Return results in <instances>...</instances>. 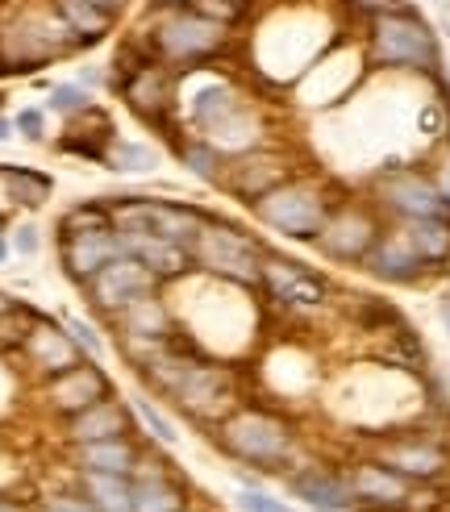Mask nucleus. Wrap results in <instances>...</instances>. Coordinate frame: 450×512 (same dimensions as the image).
I'll return each instance as SVG.
<instances>
[{
	"instance_id": "38",
	"label": "nucleus",
	"mask_w": 450,
	"mask_h": 512,
	"mask_svg": "<svg viewBox=\"0 0 450 512\" xmlns=\"http://www.w3.org/2000/svg\"><path fill=\"white\" fill-rule=\"evenodd\" d=\"M238 504H242V512H288V504L271 500V496H263V492H242Z\"/></svg>"
},
{
	"instance_id": "45",
	"label": "nucleus",
	"mask_w": 450,
	"mask_h": 512,
	"mask_svg": "<svg viewBox=\"0 0 450 512\" xmlns=\"http://www.w3.org/2000/svg\"><path fill=\"white\" fill-rule=\"evenodd\" d=\"M442 321H446V334H450V304H446V309H442Z\"/></svg>"
},
{
	"instance_id": "10",
	"label": "nucleus",
	"mask_w": 450,
	"mask_h": 512,
	"mask_svg": "<svg viewBox=\"0 0 450 512\" xmlns=\"http://www.w3.org/2000/svg\"><path fill=\"white\" fill-rule=\"evenodd\" d=\"M380 234L384 229L371 209H363V204H338V209H330V217H325L321 234L313 242L334 263H363L371 246L380 242Z\"/></svg>"
},
{
	"instance_id": "24",
	"label": "nucleus",
	"mask_w": 450,
	"mask_h": 512,
	"mask_svg": "<svg viewBox=\"0 0 450 512\" xmlns=\"http://www.w3.org/2000/svg\"><path fill=\"white\" fill-rule=\"evenodd\" d=\"M50 5H55L59 17L71 25V34L80 38V46H96L100 38H109L113 25L121 21L109 9H100L96 0H50Z\"/></svg>"
},
{
	"instance_id": "7",
	"label": "nucleus",
	"mask_w": 450,
	"mask_h": 512,
	"mask_svg": "<svg viewBox=\"0 0 450 512\" xmlns=\"http://www.w3.org/2000/svg\"><path fill=\"white\" fill-rule=\"evenodd\" d=\"M330 196H325L321 184L313 179H284L280 188H271L267 196L255 200V217L275 229L284 238H296V242H313L321 234L325 217H330Z\"/></svg>"
},
{
	"instance_id": "33",
	"label": "nucleus",
	"mask_w": 450,
	"mask_h": 512,
	"mask_svg": "<svg viewBox=\"0 0 450 512\" xmlns=\"http://www.w3.org/2000/svg\"><path fill=\"white\" fill-rule=\"evenodd\" d=\"M113 225V213H109V204H75V209L63 213L59 221V234H84V229H105Z\"/></svg>"
},
{
	"instance_id": "39",
	"label": "nucleus",
	"mask_w": 450,
	"mask_h": 512,
	"mask_svg": "<svg viewBox=\"0 0 450 512\" xmlns=\"http://www.w3.org/2000/svg\"><path fill=\"white\" fill-rule=\"evenodd\" d=\"M42 512H96L92 500H80V496H55Z\"/></svg>"
},
{
	"instance_id": "9",
	"label": "nucleus",
	"mask_w": 450,
	"mask_h": 512,
	"mask_svg": "<svg viewBox=\"0 0 450 512\" xmlns=\"http://www.w3.org/2000/svg\"><path fill=\"white\" fill-rule=\"evenodd\" d=\"M259 288L288 313H317V309H325V300H330V284H325L317 271H309L305 263L284 259V254H263Z\"/></svg>"
},
{
	"instance_id": "32",
	"label": "nucleus",
	"mask_w": 450,
	"mask_h": 512,
	"mask_svg": "<svg viewBox=\"0 0 450 512\" xmlns=\"http://www.w3.org/2000/svg\"><path fill=\"white\" fill-rule=\"evenodd\" d=\"M105 163H109L113 171H134V175H142V171H155V167H159V150L146 146V142H109Z\"/></svg>"
},
{
	"instance_id": "6",
	"label": "nucleus",
	"mask_w": 450,
	"mask_h": 512,
	"mask_svg": "<svg viewBox=\"0 0 450 512\" xmlns=\"http://www.w3.org/2000/svg\"><path fill=\"white\" fill-rule=\"evenodd\" d=\"M192 263L200 271H209L217 279H230V284L255 288L263 275V250L259 242L242 234L230 221H200L196 238H192Z\"/></svg>"
},
{
	"instance_id": "36",
	"label": "nucleus",
	"mask_w": 450,
	"mask_h": 512,
	"mask_svg": "<svg viewBox=\"0 0 450 512\" xmlns=\"http://www.w3.org/2000/svg\"><path fill=\"white\" fill-rule=\"evenodd\" d=\"M13 125H17V130H21L25 138H30V142H42V138H46V121H42V109H21Z\"/></svg>"
},
{
	"instance_id": "8",
	"label": "nucleus",
	"mask_w": 450,
	"mask_h": 512,
	"mask_svg": "<svg viewBox=\"0 0 450 512\" xmlns=\"http://www.w3.org/2000/svg\"><path fill=\"white\" fill-rule=\"evenodd\" d=\"M113 213V229L117 234H146V238H163V242H180L192 246L200 217L188 204H175V200H146V196H130L121 204H109Z\"/></svg>"
},
{
	"instance_id": "46",
	"label": "nucleus",
	"mask_w": 450,
	"mask_h": 512,
	"mask_svg": "<svg viewBox=\"0 0 450 512\" xmlns=\"http://www.w3.org/2000/svg\"><path fill=\"white\" fill-rule=\"evenodd\" d=\"M5 254H9V246H5V238H0V263H5Z\"/></svg>"
},
{
	"instance_id": "40",
	"label": "nucleus",
	"mask_w": 450,
	"mask_h": 512,
	"mask_svg": "<svg viewBox=\"0 0 450 512\" xmlns=\"http://www.w3.org/2000/svg\"><path fill=\"white\" fill-rule=\"evenodd\" d=\"M350 9H359V13H367V17H375V13H392V9H405V0H346Z\"/></svg>"
},
{
	"instance_id": "37",
	"label": "nucleus",
	"mask_w": 450,
	"mask_h": 512,
	"mask_svg": "<svg viewBox=\"0 0 450 512\" xmlns=\"http://www.w3.org/2000/svg\"><path fill=\"white\" fill-rule=\"evenodd\" d=\"M67 329H71V338H75V342H80L84 350H92V354H100V350H105V342H100V338H96V329H92L88 321H80V317H71V321H67Z\"/></svg>"
},
{
	"instance_id": "29",
	"label": "nucleus",
	"mask_w": 450,
	"mask_h": 512,
	"mask_svg": "<svg viewBox=\"0 0 450 512\" xmlns=\"http://www.w3.org/2000/svg\"><path fill=\"white\" fill-rule=\"evenodd\" d=\"M84 488H88V500L96 504V512H134V483H130V475L84 471Z\"/></svg>"
},
{
	"instance_id": "26",
	"label": "nucleus",
	"mask_w": 450,
	"mask_h": 512,
	"mask_svg": "<svg viewBox=\"0 0 450 512\" xmlns=\"http://www.w3.org/2000/svg\"><path fill=\"white\" fill-rule=\"evenodd\" d=\"M80 467L100 475H134L138 450L130 438H105V442H84L80 446Z\"/></svg>"
},
{
	"instance_id": "17",
	"label": "nucleus",
	"mask_w": 450,
	"mask_h": 512,
	"mask_svg": "<svg viewBox=\"0 0 450 512\" xmlns=\"http://www.w3.org/2000/svg\"><path fill=\"white\" fill-rule=\"evenodd\" d=\"M113 321L121 325V338L134 346L138 358L155 354L159 346L171 342V317H167V304H163L159 292H150V296H142L134 304H125V309Z\"/></svg>"
},
{
	"instance_id": "30",
	"label": "nucleus",
	"mask_w": 450,
	"mask_h": 512,
	"mask_svg": "<svg viewBox=\"0 0 450 512\" xmlns=\"http://www.w3.org/2000/svg\"><path fill=\"white\" fill-rule=\"evenodd\" d=\"M0 188L13 204H25V209H38V204L50 200V179L42 171L30 167H13V163H0Z\"/></svg>"
},
{
	"instance_id": "47",
	"label": "nucleus",
	"mask_w": 450,
	"mask_h": 512,
	"mask_svg": "<svg viewBox=\"0 0 450 512\" xmlns=\"http://www.w3.org/2000/svg\"><path fill=\"white\" fill-rule=\"evenodd\" d=\"M446 196H450V179H446Z\"/></svg>"
},
{
	"instance_id": "3",
	"label": "nucleus",
	"mask_w": 450,
	"mask_h": 512,
	"mask_svg": "<svg viewBox=\"0 0 450 512\" xmlns=\"http://www.w3.org/2000/svg\"><path fill=\"white\" fill-rule=\"evenodd\" d=\"M71 50H80V38L71 34V25L59 17L50 0L17 5L0 17V67L34 71L59 55H71Z\"/></svg>"
},
{
	"instance_id": "14",
	"label": "nucleus",
	"mask_w": 450,
	"mask_h": 512,
	"mask_svg": "<svg viewBox=\"0 0 450 512\" xmlns=\"http://www.w3.org/2000/svg\"><path fill=\"white\" fill-rule=\"evenodd\" d=\"M121 254H125V246H121V234L113 225L84 229V234H63V242H59L63 271L75 279V284H88L100 267H109L113 259H121Z\"/></svg>"
},
{
	"instance_id": "11",
	"label": "nucleus",
	"mask_w": 450,
	"mask_h": 512,
	"mask_svg": "<svg viewBox=\"0 0 450 512\" xmlns=\"http://www.w3.org/2000/svg\"><path fill=\"white\" fill-rule=\"evenodd\" d=\"M175 75L180 71H171L159 59H142L134 67H125L121 71V96H125V105H130V113L142 117L146 125L167 121L175 100H180L175 96Z\"/></svg>"
},
{
	"instance_id": "42",
	"label": "nucleus",
	"mask_w": 450,
	"mask_h": 512,
	"mask_svg": "<svg viewBox=\"0 0 450 512\" xmlns=\"http://www.w3.org/2000/svg\"><path fill=\"white\" fill-rule=\"evenodd\" d=\"M96 5H100V9H109L113 17H121L125 9H130V5H134V0H96Z\"/></svg>"
},
{
	"instance_id": "44",
	"label": "nucleus",
	"mask_w": 450,
	"mask_h": 512,
	"mask_svg": "<svg viewBox=\"0 0 450 512\" xmlns=\"http://www.w3.org/2000/svg\"><path fill=\"white\" fill-rule=\"evenodd\" d=\"M155 5H192V0H155Z\"/></svg>"
},
{
	"instance_id": "15",
	"label": "nucleus",
	"mask_w": 450,
	"mask_h": 512,
	"mask_svg": "<svg viewBox=\"0 0 450 512\" xmlns=\"http://www.w3.org/2000/svg\"><path fill=\"white\" fill-rule=\"evenodd\" d=\"M21 350L25 358H30V367L46 379H55L63 371H71L75 363H80V342L71 338L67 325H55V321H34L25 325V338H21Z\"/></svg>"
},
{
	"instance_id": "35",
	"label": "nucleus",
	"mask_w": 450,
	"mask_h": 512,
	"mask_svg": "<svg viewBox=\"0 0 450 512\" xmlns=\"http://www.w3.org/2000/svg\"><path fill=\"white\" fill-rule=\"evenodd\" d=\"M134 413H138V417L146 421V429L155 433V438H159L163 446H175V442H180V433H175V425H171V421H167V417H163L159 408L150 404L146 396H138V400H134Z\"/></svg>"
},
{
	"instance_id": "31",
	"label": "nucleus",
	"mask_w": 450,
	"mask_h": 512,
	"mask_svg": "<svg viewBox=\"0 0 450 512\" xmlns=\"http://www.w3.org/2000/svg\"><path fill=\"white\" fill-rule=\"evenodd\" d=\"M180 163L205 184H221L225 179V155L209 138H180Z\"/></svg>"
},
{
	"instance_id": "25",
	"label": "nucleus",
	"mask_w": 450,
	"mask_h": 512,
	"mask_svg": "<svg viewBox=\"0 0 450 512\" xmlns=\"http://www.w3.org/2000/svg\"><path fill=\"white\" fill-rule=\"evenodd\" d=\"M350 492L371 504H400V500H409V479L396 475L384 463H367V467H355V475H350Z\"/></svg>"
},
{
	"instance_id": "48",
	"label": "nucleus",
	"mask_w": 450,
	"mask_h": 512,
	"mask_svg": "<svg viewBox=\"0 0 450 512\" xmlns=\"http://www.w3.org/2000/svg\"><path fill=\"white\" fill-rule=\"evenodd\" d=\"M180 512H184V508H180Z\"/></svg>"
},
{
	"instance_id": "20",
	"label": "nucleus",
	"mask_w": 450,
	"mask_h": 512,
	"mask_svg": "<svg viewBox=\"0 0 450 512\" xmlns=\"http://www.w3.org/2000/svg\"><path fill=\"white\" fill-rule=\"evenodd\" d=\"M121 246L125 254H134V259L167 284V279H180L188 275L196 263H192V246H180V242H163V238H146V234H121Z\"/></svg>"
},
{
	"instance_id": "13",
	"label": "nucleus",
	"mask_w": 450,
	"mask_h": 512,
	"mask_svg": "<svg viewBox=\"0 0 450 512\" xmlns=\"http://www.w3.org/2000/svg\"><path fill=\"white\" fill-rule=\"evenodd\" d=\"M380 200L396 217L405 221H417V217H450V196L446 188H438L430 175L421 171H388L380 175V184H375Z\"/></svg>"
},
{
	"instance_id": "4",
	"label": "nucleus",
	"mask_w": 450,
	"mask_h": 512,
	"mask_svg": "<svg viewBox=\"0 0 450 512\" xmlns=\"http://www.w3.org/2000/svg\"><path fill=\"white\" fill-rule=\"evenodd\" d=\"M367 59L375 67L392 71H438L442 67V46L434 25L417 9H392L367 17Z\"/></svg>"
},
{
	"instance_id": "19",
	"label": "nucleus",
	"mask_w": 450,
	"mask_h": 512,
	"mask_svg": "<svg viewBox=\"0 0 450 512\" xmlns=\"http://www.w3.org/2000/svg\"><path fill=\"white\" fill-rule=\"evenodd\" d=\"M363 263H367V271L375 279H384V284H413V279L425 271L421 254L405 238V229H396V234H380V242L371 246V254Z\"/></svg>"
},
{
	"instance_id": "41",
	"label": "nucleus",
	"mask_w": 450,
	"mask_h": 512,
	"mask_svg": "<svg viewBox=\"0 0 450 512\" xmlns=\"http://www.w3.org/2000/svg\"><path fill=\"white\" fill-rule=\"evenodd\" d=\"M13 246H17L21 254H38V229H34V225L13 229Z\"/></svg>"
},
{
	"instance_id": "27",
	"label": "nucleus",
	"mask_w": 450,
	"mask_h": 512,
	"mask_svg": "<svg viewBox=\"0 0 450 512\" xmlns=\"http://www.w3.org/2000/svg\"><path fill=\"white\" fill-rule=\"evenodd\" d=\"M405 238L421 254L425 267H442L450 263V217H417L405 221Z\"/></svg>"
},
{
	"instance_id": "5",
	"label": "nucleus",
	"mask_w": 450,
	"mask_h": 512,
	"mask_svg": "<svg viewBox=\"0 0 450 512\" xmlns=\"http://www.w3.org/2000/svg\"><path fill=\"white\" fill-rule=\"evenodd\" d=\"M217 442L221 450L250 467H284L292 458L296 433L284 417L267 413V408H234L225 421H217Z\"/></svg>"
},
{
	"instance_id": "43",
	"label": "nucleus",
	"mask_w": 450,
	"mask_h": 512,
	"mask_svg": "<svg viewBox=\"0 0 450 512\" xmlns=\"http://www.w3.org/2000/svg\"><path fill=\"white\" fill-rule=\"evenodd\" d=\"M9 130H13V125H9L5 117H0V142H5V138H9Z\"/></svg>"
},
{
	"instance_id": "18",
	"label": "nucleus",
	"mask_w": 450,
	"mask_h": 512,
	"mask_svg": "<svg viewBox=\"0 0 450 512\" xmlns=\"http://www.w3.org/2000/svg\"><path fill=\"white\" fill-rule=\"evenodd\" d=\"M105 396H113V388H109L105 371L92 367V363H75L71 371L46 379V404L55 408V413H63V417L84 413V408H92L96 400H105Z\"/></svg>"
},
{
	"instance_id": "28",
	"label": "nucleus",
	"mask_w": 450,
	"mask_h": 512,
	"mask_svg": "<svg viewBox=\"0 0 450 512\" xmlns=\"http://www.w3.org/2000/svg\"><path fill=\"white\" fill-rule=\"evenodd\" d=\"M134 512H180L184 496L167 479V471H138L134 467Z\"/></svg>"
},
{
	"instance_id": "1",
	"label": "nucleus",
	"mask_w": 450,
	"mask_h": 512,
	"mask_svg": "<svg viewBox=\"0 0 450 512\" xmlns=\"http://www.w3.org/2000/svg\"><path fill=\"white\" fill-rule=\"evenodd\" d=\"M142 371L159 392H167L196 421H225L234 413V400H238L234 375L217 363H205V358L180 350V346L167 342L155 354H146Z\"/></svg>"
},
{
	"instance_id": "22",
	"label": "nucleus",
	"mask_w": 450,
	"mask_h": 512,
	"mask_svg": "<svg viewBox=\"0 0 450 512\" xmlns=\"http://www.w3.org/2000/svg\"><path fill=\"white\" fill-rule=\"evenodd\" d=\"M384 467H392L405 479H434L446 471V450L425 438H400V442L384 446Z\"/></svg>"
},
{
	"instance_id": "23",
	"label": "nucleus",
	"mask_w": 450,
	"mask_h": 512,
	"mask_svg": "<svg viewBox=\"0 0 450 512\" xmlns=\"http://www.w3.org/2000/svg\"><path fill=\"white\" fill-rule=\"evenodd\" d=\"M288 492L296 500H305L313 508H325V512H342L350 500H355V492H350V483H342L338 475H325L317 467H305L288 475Z\"/></svg>"
},
{
	"instance_id": "21",
	"label": "nucleus",
	"mask_w": 450,
	"mask_h": 512,
	"mask_svg": "<svg viewBox=\"0 0 450 512\" xmlns=\"http://www.w3.org/2000/svg\"><path fill=\"white\" fill-rule=\"evenodd\" d=\"M125 433H130V408H125L121 400H113V396L96 400L92 408H84V413L67 417V438L75 446L105 442V438H125Z\"/></svg>"
},
{
	"instance_id": "34",
	"label": "nucleus",
	"mask_w": 450,
	"mask_h": 512,
	"mask_svg": "<svg viewBox=\"0 0 450 512\" xmlns=\"http://www.w3.org/2000/svg\"><path fill=\"white\" fill-rule=\"evenodd\" d=\"M50 109L63 113V117H75V113L92 109V92L84 84H55L50 88Z\"/></svg>"
},
{
	"instance_id": "12",
	"label": "nucleus",
	"mask_w": 450,
	"mask_h": 512,
	"mask_svg": "<svg viewBox=\"0 0 450 512\" xmlns=\"http://www.w3.org/2000/svg\"><path fill=\"white\" fill-rule=\"evenodd\" d=\"M88 300H92V309H100L105 317H117L125 304H134L150 292H159V279L150 275L134 254H121V259H113L109 267H100L92 279H88Z\"/></svg>"
},
{
	"instance_id": "2",
	"label": "nucleus",
	"mask_w": 450,
	"mask_h": 512,
	"mask_svg": "<svg viewBox=\"0 0 450 512\" xmlns=\"http://www.w3.org/2000/svg\"><path fill=\"white\" fill-rule=\"evenodd\" d=\"M230 30L234 25L200 13L196 5H150L134 42L171 71H188L200 63H213L230 46Z\"/></svg>"
},
{
	"instance_id": "16",
	"label": "nucleus",
	"mask_w": 450,
	"mask_h": 512,
	"mask_svg": "<svg viewBox=\"0 0 450 512\" xmlns=\"http://www.w3.org/2000/svg\"><path fill=\"white\" fill-rule=\"evenodd\" d=\"M284 179H292L288 175V159L255 146V150H242V155H234V163H225V179H221V184L255 204L271 188H280Z\"/></svg>"
}]
</instances>
